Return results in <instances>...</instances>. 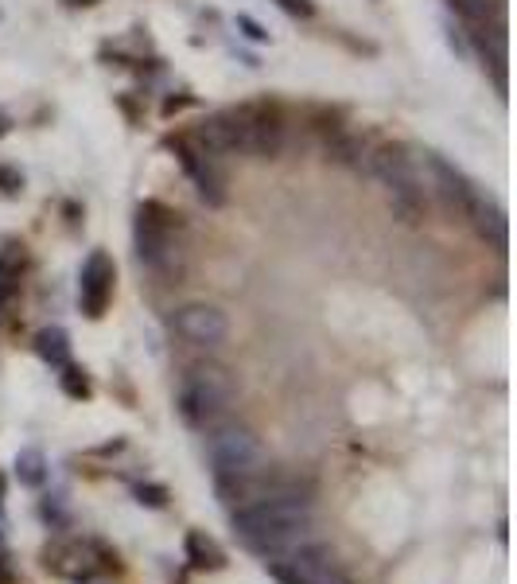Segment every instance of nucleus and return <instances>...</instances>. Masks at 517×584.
<instances>
[{"label": "nucleus", "mask_w": 517, "mask_h": 584, "mask_svg": "<svg viewBox=\"0 0 517 584\" xmlns=\"http://www.w3.org/2000/svg\"><path fill=\"white\" fill-rule=\"evenodd\" d=\"M308 526H311V502L300 495V487L233 510V534L265 557L280 553V549H296L300 537L308 534Z\"/></svg>", "instance_id": "nucleus-1"}, {"label": "nucleus", "mask_w": 517, "mask_h": 584, "mask_svg": "<svg viewBox=\"0 0 517 584\" xmlns=\"http://www.w3.org/2000/svg\"><path fill=\"white\" fill-rule=\"evenodd\" d=\"M136 253L152 273L160 277H180L183 273V242H180V226L163 207L145 203L136 210Z\"/></svg>", "instance_id": "nucleus-2"}, {"label": "nucleus", "mask_w": 517, "mask_h": 584, "mask_svg": "<svg viewBox=\"0 0 517 584\" xmlns=\"http://www.w3.org/2000/svg\"><path fill=\"white\" fill-rule=\"evenodd\" d=\"M233 402V378L222 367H191L183 374V385H180V413L187 425L195 429H206L226 413Z\"/></svg>", "instance_id": "nucleus-3"}, {"label": "nucleus", "mask_w": 517, "mask_h": 584, "mask_svg": "<svg viewBox=\"0 0 517 584\" xmlns=\"http://www.w3.org/2000/svg\"><path fill=\"white\" fill-rule=\"evenodd\" d=\"M206 448H210V464H215L218 487L241 483V479H257V475L268 472L261 444H257L253 432L241 429V425H222V429H215V432H210Z\"/></svg>", "instance_id": "nucleus-4"}, {"label": "nucleus", "mask_w": 517, "mask_h": 584, "mask_svg": "<svg viewBox=\"0 0 517 584\" xmlns=\"http://www.w3.org/2000/svg\"><path fill=\"white\" fill-rule=\"evenodd\" d=\"M43 569L63 580H90L110 569V553L90 537H58L43 549Z\"/></svg>", "instance_id": "nucleus-5"}, {"label": "nucleus", "mask_w": 517, "mask_h": 584, "mask_svg": "<svg viewBox=\"0 0 517 584\" xmlns=\"http://www.w3.org/2000/svg\"><path fill=\"white\" fill-rule=\"evenodd\" d=\"M370 172L378 175V180L390 187V195H393V203L405 210V215H416L420 203H425V187H420V175L413 168V160L405 156L401 148H378L370 156Z\"/></svg>", "instance_id": "nucleus-6"}, {"label": "nucleus", "mask_w": 517, "mask_h": 584, "mask_svg": "<svg viewBox=\"0 0 517 584\" xmlns=\"http://www.w3.org/2000/svg\"><path fill=\"white\" fill-rule=\"evenodd\" d=\"M273 577L280 584H350V577L338 569V561L327 545L296 549L285 565H273Z\"/></svg>", "instance_id": "nucleus-7"}, {"label": "nucleus", "mask_w": 517, "mask_h": 584, "mask_svg": "<svg viewBox=\"0 0 517 584\" xmlns=\"http://www.w3.org/2000/svg\"><path fill=\"white\" fill-rule=\"evenodd\" d=\"M175 156H180L183 172L195 180V191L206 199V203H222L226 199V175H222V164L210 148H203L198 140H175Z\"/></svg>", "instance_id": "nucleus-8"}, {"label": "nucleus", "mask_w": 517, "mask_h": 584, "mask_svg": "<svg viewBox=\"0 0 517 584\" xmlns=\"http://www.w3.org/2000/svg\"><path fill=\"white\" fill-rule=\"evenodd\" d=\"M171 327L195 347H218L230 332V320H226V312L215 308V304H187V308H180L171 315Z\"/></svg>", "instance_id": "nucleus-9"}, {"label": "nucleus", "mask_w": 517, "mask_h": 584, "mask_svg": "<svg viewBox=\"0 0 517 584\" xmlns=\"http://www.w3.org/2000/svg\"><path fill=\"white\" fill-rule=\"evenodd\" d=\"M113 261L110 253H90V261L82 265V280H78V300H82V312L86 315H105V308H110L113 300Z\"/></svg>", "instance_id": "nucleus-10"}, {"label": "nucleus", "mask_w": 517, "mask_h": 584, "mask_svg": "<svg viewBox=\"0 0 517 584\" xmlns=\"http://www.w3.org/2000/svg\"><path fill=\"white\" fill-rule=\"evenodd\" d=\"M183 549H187V561H191V569H198V572H215V569L226 565V549H222L215 537L203 534V530L187 534Z\"/></svg>", "instance_id": "nucleus-11"}, {"label": "nucleus", "mask_w": 517, "mask_h": 584, "mask_svg": "<svg viewBox=\"0 0 517 584\" xmlns=\"http://www.w3.org/2000/svg\"><path fill=\"white\" fill-rule=\"evenodd\" d=\"M16 475H20L23 487H39L43 479H47V460H43V452H39V448H23V452L16 456Z\"/></svg>", "instance_id": "nucleus-12"}, {"label": "nucleus", "mask_w": 517, "mask_h": 584, "mask_svg": "<svg viewBox=\"0 0 517 584\" xmlns=\"http://www.w3.org/2000/svg\"><path fill=\"white\" fill-rule=\"evenodd\" d=\"M16 292H20V257L8 250V253H0V315H4Z\"/></svg>", "instance_id": "nucleus-13"}, {"label": "nucleus", "mask_w": 517, "mask_h": 584, "mask_svg": "<svg viewBox=\"0 0 517 584\" xmlns=\"http://www.w3.org/2000/svg\"><path fill=\"white\" fill-rule=\"evenodd\" d=\"M35 347H39V355L47 362H55V367H66V358H70L66 332H58V327H47V332H39V339H35Z\"/></svg>", "instance_id": "nucleus-14"}, {"label": "nucleus", "mask_w": 517, "mask_h": 584, "mask_svg": "<svg viewBox=\"0 0 517 584\" xmlns=\"http://www.w3.org/2000/svg\"><path fill=\"white\" fill-rule=\"evenodd\" d=\"M451 4L467 23H490V12H495V0H451Z\"/></svg>", "instance_id": "nucleus-15"}, {"label": "nucleus", "mask_w": 517, "mask_h": 584, "mask_svg": "<svg viewBox=\"0 0 517 584\" xmlns=\"http://www.w3.org/2000/svg\"><path fill=\"white\" fill-rule=\"evenodd\" d=\"M133 495H136L140 507H152V510L168 507V491H163L160 483H136V487H133Z\"/></svg>", "instance_id": "nucleus-16"}, {"label": "nucleus", "mask_w": 517, "mask_h": 584, "mask_svg": "<svg viewBox=\"0 0 517 584\" xmlns=\"http://www.w3.org/2000/svg\"><path fill=\"white\" fill-rule=\"evenodd\" d=\"M63 390L70 394V397H86L90 394V382H86V374H82L78 367H63Z\"/></svg>", "instance_id": "nucleus-17"}, {"label": "nucleus", "mask_w": 517, "mask_h": 584, "mask_svg": "<svg viewBox=\"0 0 517 584\" xmlns=\"http://www.w3.org/2000/svg\"><path fill=\"white\" fill-rule=\"evenodd\" d=\"M276 4H280V8H288V12H296V16H300V12H311L308 0H276Z\"/></svg>", "instance_id": "nucleus-18"}, {"label": "nucleus", "mask_w": 517, "mask_h": 584, "mask_svg": "<svg viewBox=\"0 0 517 584\" xmlns=\"http://www.w3.org/2000/svg\"><path fill=\"white\" fill-rule=\"evenodd\" d=\"M4 495H8V483H4V472H0V502H4Z\"/></svg>", "instance_id": "nucleus-19"}, {"label": "nucleus", "mask_w": 517, "mask_h": 584, "mask_svg": "<svg viewBox=\"0 0 517 584\" xmlns=\"http://www.w3.org/2000/svg\"><path fill=\"white\" fill-rule=\"evenodd\" d=\"M70 4H93V0H70Z\"/></svg>", "instance_id": "nucleus-20"}, {"label": "nucleus", "mask_w": 517, "mask_h": 584, "mask_svg": "<svg viewBox=\"0 0 517 584\" xmlns=\"http://www.w3.org/2000/svg\"><path fill=\"white\" fill-rule=\"evenodd\" d=\"M0 542H4V537H0Z\"/></svg>", "instance_id": "nucleus-21"}]
</instances>
